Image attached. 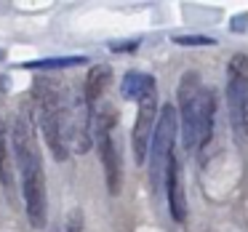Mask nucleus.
<instances>
[{
  "mask_svg": "<svg viewBox=\"0 0 248 232\" xmlns=\"http://www.w3.org/2000/svg\"><path fill=\"white\" fill-rule=\"evenodd\" d=\"M11 147L22 176V198L32 227H46V176H43V157H40L38 139L32 134V123L27 115H19L11 128Z\"/></svg>",
  "mask_w": 248,
  "mask_h": 232,
  "instance_id": "nucleus-1",
  "label": "nucleus"
},
{
  "mask_svg": "<svg viewBox=\"0 0 248 232\" xmlns=\"http://www.w3.org/2000/svg\"><path fill=\"white\" fill-rule=\"evenodd\" d=\"M179 102V131L182 141L189 152H198L205 147L214 136V120H216V96L198 72H184L176 88Z\"/></svg>",
  "mask_w": 248,
  "mask_h": 232,
  "instance_id": "nucleus-2",
  "label": "nucleus"
},
{
  "mask_svg": "<svg viewBox=\"0 0 248 232\" xmlns=\"http://www.w3.org/2000/svg\"><path fill=\"white\" fill-rule=\"evenodd\" d=\"M176 134H179V115L173 104H163L160 115L155 123V134H152V144H150V179L152 187L160 192L163 189V179H166V168L168 160L176 155Z\"/></svg>",
  "mask_w": 248,
  "mask_h": 232,
  "instance_id": "nucleus-3",
  "label": "nucleus"
},
{
  "mask_svg": "<svg viewBox=\"0 0 248 232\" xmlns=\"http://www.w3.org/2000/svg\"><path fill=\"white\" fill-rule=\"evenodd\" d=\"M38 123L43 131V139L48 152L54 155V160L64 163L70 157V147H67V131H64V99L56 88H46V93L38 99Z\"/></svg>",
  "mask_w": 248,
  "mask_h": 232,
  "instance_id": "nucleus-4",
  "label": "nucleus"
},
{
  "mask_svg": "<svg viewBox=\"0 0 248 232\" xmlns=\"http://www.w3.org/2000/svg\"><path fill=\"white\" fill-rule=\"evenodd\" d=\"M227 104L232 125L248 136V56L235 54L227 64Z\"/></svg>",
  "mask_w": 248,
  "mask_h": 232,
  "instance_id": "nucleus-5",
  "label": "nucleus"
},
{
  "mask_svg": "<svg viewBox=\"0 0 248 232\" xmlns=\"http://www.w3.org/2000/svg\"><path fill=\"white\" fill-rule=\"evenodd\" d=\"M157 115H160L157 93H150L147 99L139 102L136 120H134V131H131V150H134L136 166H144L147 157H150V144H152V134H155Z\"/></svg>",
  "mask_w": 248,
  "mask_h": 232,
  "instance_id": "nucleus-6",
  "label": "nucleus"
},
{
  "mask_svg": "<svg viewBox=\"0 0 248 232\" xmlns=\"http://www.w3.org/2000/svg\"><path fill=\"white\" fill-rule=\"evenodd\" d=\"M163 189H166L168 211H171L173 221H184V219H187V195H184L182 166H179V157H176V155L168 160L166 179H163Z\"/></svg>",
  "mask_w": 248,
  "mask_h": 232,
  "instance_id": "nucleus-7",
  "label": "nucleus"
},
{
  "mask_svg": "<svg viewBox=\"0 0 248 232\" xmlns=\"http://www.w3.org/2000/svg\"><path fill=\"white\" fill-rule=\"evenodd\" d=\"M109 80H112V70L107 64H96L88 70L86 77V88H83V102H86L88 109L99 107L102 102H107V88Z\"/></svg>",
  "mask_w": 248,
  "mask_h": 232,
  "instance_id": "nucleus-8",
  "label": "nucleus"
},
{
  "mask_svg": "<svg viewBox=\"0 0 248 232\" xmlns=\"http://www.w3.org/2000/svg\"><path fill=\"white\" fill-rule=\"evenodd\" d=\"M120 93L125 99H134V102H141L150 93H157L155 77L147 75V72H125L123 83H120Z\"/></svg>",
  "mask_w": 248,
  "mask_h": 232,
  "instance_id": "nucleus-9",
  "label": "nucleus"
},
{
  "mask_svg": "<svg viewBox=\"0 0 248 232\" xmlns=\"http://www.w3.org/2000/svg\"><path fill=\"white\" fill-rule=\"evenodd\" d=\"M0 182L3 187H11L14 182V166H11V152H8V136L3 128V120H0Z\"/></svg>",
  "mask_w": 248,
  "mask_h": 232,
  "instance_id": "nucleus-10",
  "label": "nucleus"
},
{
  "mask_svg": "<svg viewBox=\"0 0 248 232\" xmlns=\"http://www.w3.org/2000/svg\"><path fill=\"white\" fill-rule=\"evenodd\" d=\"M83 62H86V56H51V59L32 62L30 67H38V70H64V67H78Z\"/></svg>",
  "mask_w": 248,
  "mask_h": 232,
  "instance_id": "nucleus-11",
  "label": "nucleus"
},
{
  "mask_svg": "<svg viewBox=\"0 0 248 232\" xmlns=\"http://www.w3.org/2000/svg\"><path fill=\"white\" fill-rule=\"evenodd\" d=\"M173 43H179V46H214V40L200 38V35H189V38H173Z\"/></svg>",
  "mask_w": 248,
  "mask_h": 232,
  "instance_id": "nucleus-12",
  "label": "nucleus"
}]
</instances>
